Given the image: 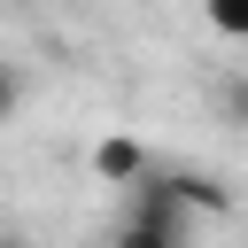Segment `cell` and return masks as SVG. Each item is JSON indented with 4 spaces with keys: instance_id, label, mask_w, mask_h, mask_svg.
<instances>
[{
    "instance_id": "1",
    "label": "cell",
    "mask_w": 248,
    "mask_h": 248,
    "mask_svg": "<svg viewBox=\"0 0 248 248\" xmlns=\"http://www.w3.org/2000/svg\"><path fill=\"white\" fill-rule=\"evenodd\" d=\"M93 170H101L108 186H140V178H147V155H140L132 140H101V147H93Z\"/></svg>"
},
{
    "instance_id": "2",
    "label": "cell",
    "mask_w": 248,
    "mask_h": 248,
    "mask_svg": "<svg viewBox=\"0 0 248 248\" xmlns=\"http://www.w3.org/2000/svg\"><path fill=\"white\" fill-rule=\"evenodd\" d=\"M202 16H209L225 39H248V0H202Z\"/></svg>"
}]
</instances>
